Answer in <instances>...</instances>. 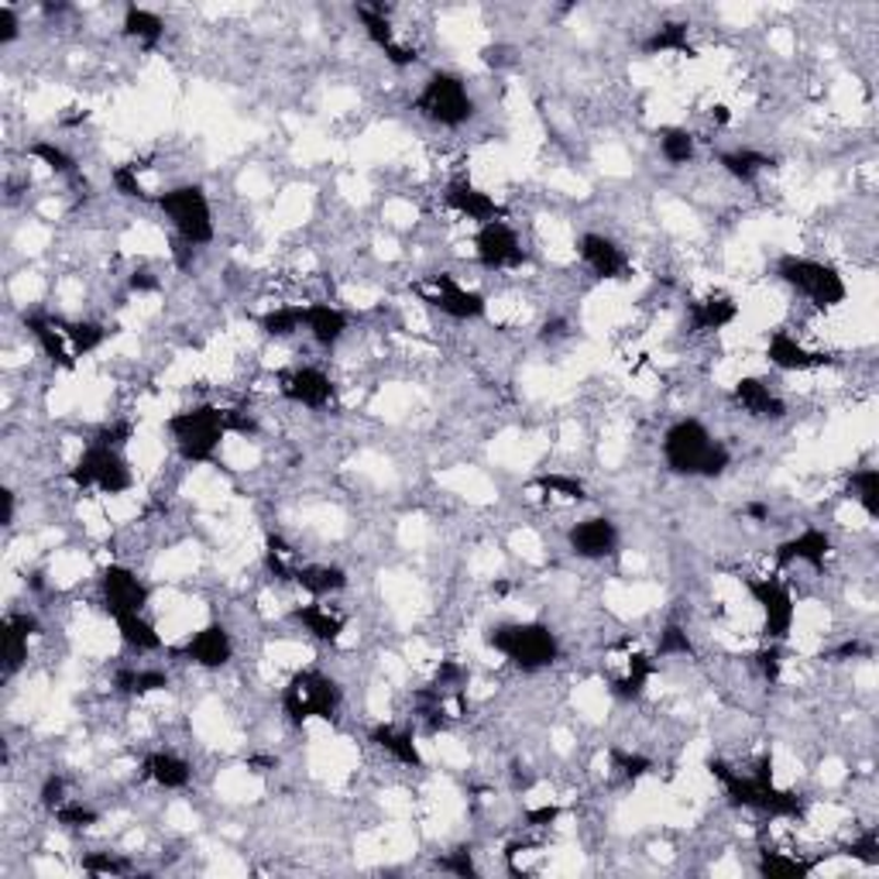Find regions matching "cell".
Masks as SVG:
<instances>
[{
  "instance_id": "13",
  "label": "cell",
  "mask_w": 879,
  "mask_h": 879,
  "mask_svg": "<svg viewBox=\"0 0 879 879\" xmlns=\"http://www.w3.org/2000/svg\"><path fill=\"white\" fill-rule=\"evenodd\" d=\"M148 584L124 564H111L100 574V601L106 608V616H138V611L148 608Z\"/></svg>"
},
{
  "instance_id": "15",
  "label": "cell",
  "mask_w": 879,
  "mask_h": 879,
  "mask_svg": "<svg viewBox=\"0 0 879 879\" xmlns=\"http://www.w3.org/2000/svg\"><path fill=\"white\" fill-rule=\"evenodd\" d=\"M577 258L584 261V269H588L595 279L619 282L629 275V255L605 234H595V230L581 234L577 237Z\"/></svg>"
},
{
  "instance_id": "37",
  "label": "cell",
  "mask_w": 879,
  "mask_h": 879,
  "mask_svg": "<svg viewBox=\"0 0 879 879\" xmlns=\"http://www.w3.org/2000/svg\"><path fill=\"white\" fill-rule=\"evenodd\" d=\"M848 495L859 502V509L869 519H879V471L876 467H859L848 477Z\"/></svg>"
},
{
  "instance_id": "50",
  "label": "cell",
  "mask_w": 879,
  "mask_h": 879,
  "mask_svg": "<svg viewBox=\"0 0 879 879\" xmlns=\"http://www.w3.org/2000/svg\"><path fill=\"white\" fill-rule=\"evenodd\" d=\"M21 35V18L11 4H0V45H11Z\"/></svg>"
},
{
  "instance_id": "30",
  "label": "cell",
  "mask_w": 879,
  "mask_h": 879,
  "mask_svg": "<svg viewBox=\"0 0 879 879\" xmlns=\"http://www.w3.org/2000/svg\"><path fill=\"white\" fill-rule=\"evenodd\" d=\"M656 674V660L646 656V653H629L626 656V674L616 677V684H611V690L622 698V701H639L646 695V684L653 680Z\"/></svg>"
},
{
  "instance_id": "43",
  "label": "cell",
  "mask_w": 879,
  "mask_h": 879,
  "mask_svg": "<svg viewBox=\"0 0 879 879\" xmlns=\"http://www.w3.org/2000/svg\"><path fill=\"white\" fill-rule=\"evenodd\" d=\"M38 162L45 166V169H52L56 176H72L76 172V158L66 151V148H59V145H52V142H38V145H32L29 148Z\"/></svg>"
},
{
  "instance_id": "5",
  "label": "cell",
  "mask_w": 879,
  "mask_h": 879,
  "mask_svg": "<svg viewBox=\"0 0 879 879\" xmlns=\"http://www.w3.org/2000/svg\"><path fill=\"white\" fill-rule=\"evenodd\" d=\"M166 430L179 450L182 461L190 464H210L217 458L224 437L230 433V413L217 406H190L179 409L166 419Z\"/></svg>"
},
{
  "instance_id": "17",
  "label": "cell",
  "mask_w": 879,
  "mask_h": 879,
  "mask_svg": "<svg viewBox=\"0 0 879 879\" xmlns=\"http://www.w3.org/2000/svg\"><path fill=\"white\" fill-rule=\"evenodd\" d=\"M766 361L774 364L777 371H821V368L838 364L832 354L811 351L808 343H801L787 330H774L766 337Z\"/></svg>"
},
{
  "instance_id": "40",
  "label": "cell",
  "mask_w": 879,
  "mask_h": 879,
  "mask_svg": "<svg viewBox=\"0 0 879 879\" xmlns=\"http://www.w3.org/2000/svg\"><path fill=\"white\" fill-rule=\"evenodd\" d=\"M695 135L687 127H667L660 131V155L667 158L670 166H687L695 158Z\"/></svg>"
},
{
  "instance_id": "41",
  "label": "cell",
  "mask_w": 879,
  "mask_h": 879,
  "mask_svg": "<svg viewBox=\"0 0 879 879\" xmlns=\"http://www.w3.org/2000/svg\"><path fill=\"white\" fill-rule=\"evenodd\" d=\"M117 687L124 690V695H131V698H145V695H151V690H166L169 687V674L166 670H148V667H142V670H124L117 677Z\"/></svg>"
},
{
  "instance_id": "19",
  "label": "cell",
  "mask_w": 879,
  "mask_h": 879,
  "mask_svg": "<svg viewBox=\"0 0 879 879\" xmlns=\"http://www.w3.org/2000/svg\"><path fill=\"white\" fill-rule=\"evenodd\" d=\"M182 660L196 663L203 670H221L234 660V639L221 622H210L200 632H193L182 646Z\"/></svg>"
},
{
  "instance_id": "20",
  "label": "cell",
  "mask_w": 879,
  "mask_h": 879,
  "mask_svg": "<svg viewBox=\"0 0 879 879\" xmlns=\"http://www.w3.org/2000/svg\"><path fill=\"white\" fill-rule=\"evenodd\" d=\"M732 403L753 419H784L787 416V403L769 388L763 379L745 375L732 385Z\"/></svg>"
},
{
  "instance_id": "31",
  "label": "cell",
  "mask_w": 879,
  "mask_h": 879,
  "mask_svg": "<svg viewBox=\"0 0 879 879\" xmlns=\"http://www.w3.org/2000/svg\"><path fill=\"white\" fill-rule=\"evenodd\" d=\"M371 742L379 745V750H385L395 763H403V766H413L419 769L422 766V753H419V745L413 739L409 729H398V725H379L375 732H371Z\"/></svg>"
},
{
  "instance_id": "12",
  "label": "cell",
  "mask_w": 879,
  "mask_h": 879,
  "mask_svg": "<svg viewBox=\"0 0 879 879\" xmlns=\"http://www.w3.org/2000/svg\"><path fill=\"white\" fill-rule=\"evenodd\" d=\"M474 258L488 272L519 269V264L526 261L519 230L509 221H492L485 227H477V234H474Z\"/></svg>"
},
{
  "instance_id": "45",
  "label": "cell",
  "mask_w": 879,
  "mask_h": 879,
  "mask_svg": "<svg viewBox=\"0 0 879 879\" xmlns=\"http://www.w3.org/2000/svg\"><path fill=\"white\" fill-rule=\"evenodd\" d=\"M537 488L546 492L550 498H564V502H581L584 498V485L577 477H567V474H543L537 477Z\"/></svg>"
},
{
  "instance_id": "6",
  "label": "cell",
  "mask_w": 879,
  "mask_h": 879,
  "mask_svg": "<svg viewBox=\"0 0 879 879\" xmlns=\"http://www.w3.org/2000/svg\"><path fill=\"white\" fill-rule=\"evenodd\" d=\"M777 279L790 285L797 296L808 300L814 309H838L848 300L845 275L829 261H818L808 255H780L777 258Z\"/></svg>"
},
{
  "instance_id": "22",
  "label": "cell",
  "mask_w": 879,
  "mask_h": 879,
  "mask_svg": "<svg viewBox=\"0 0 879 879\" xmlns=\"http://www.w3.org/2000/svg\"><path fill=\"white\" fill-rule=\"evenodd\" d=\"M24 327L32 330V337L38 340V348L45 351V358L63 368V371H72L76 368V354L69 348V337L63 330V319L59 316H42V313H32L24 316Z\"/></svg>"
},
{
  "instance_id": "38",
  "label": "cell",
  "mask_w": 879,
  "mask_h": 879,
  "mask_svg": "<svg viewBox=\"0 0 879 879\" xmlns=\"http://www.w3.org/2000/svg\"><path fill=\"white\" fill-rule=\"evenodd\" d=\"M814 866L804 863L801 856H790V852H763L759 856V872L769 879H804Z\"/></svg>"
},
{
  "instance_id": "51",
  "label": "cell",
  "mask_w": 879,
  "mask_h": 879,
  "mask_svg": "<svg viewBox=\"0 0 879 879\" xmlns=\"http://www.w3.org/2000/svg\"><path fill=\"white\" fill-rule=\"evenodd\" d=\"M63 801H69V797H66V780H63V777H48V780L42 784V804H45L48 811H56Z\"/></svg>"
},
{
  "instance_id": "1",
  "label": "cell",
  "mask_w": 879,
  "mask_h": 879,
  "mask_svg": "<svg viewBox=\"0 0 879 879\" xmlns=\"http://www.w3.org/2000/svg\"><path fill=\"white\" fill-rule=\"evenodd\" d=\"M711 777L722 784L725 797L739 808H753V811H763L769 818H804L808 814V801L797 790H787L774 780V763H763L756 774H739V769L725 766L722 759H711L708 763Z\"/></svg>"
},
{
  "instance_id": "53",
  "label": "cell",
  "mask_w": 879,
  "mask_h": 879,
  "mask_svg": "<svg viewBox=\"0 0 879 879\" xmlns=\"http://www.w3.org/2000/svg\"><path fill=\"white\" fill-rule=\"evenodd\" d=\"M619 763H622V769H626V777H629V780L646 777L650 769H653V763L643 759V756H626V753H619Z\"/></svg>"
},
{
  "instance_id": "7",
  "label": "cell",
  "mask_w": 879,
  "mask_h": 879,
  "mask_svg": "<svg viewBox=\"0 0 879 879\" xmlns=\"http://www.w3.org/2000/svg\"><path fill=\"white\" fill-rule=\"evenodd\" d=\"M340 684L316 670H296L289 677V684L282 687V711L292 725H306V722H334L340 711Z\"/></svg>"
},
{
  "instance_id": "21",
  "label": "cell",
  "mask_w": 879,
  "mask_h": 879,
  "mask_svg": "<svg viewBox=\"0 0 879 879\" xmlns=\"http://www.w3.org/2000/svg\"><path fill=\"white\" fill-rule=\"evenodd\" d=\"M832 553V537L824 529H801L797 537L784 540L777 546V567H793V564H808V567H824Z\"/></svg>"
},
{
  "instance_id": "24",
  "label": "cell",
  "mask_w": 879,
  "mask_h": 879,
  "mask_svg": "<svg viewBox=\"0 0 879 879\" xmlns=\"http://www.w3.org/2000/svg\"><path fill=\"white\" fill-rule=\"evenodd\" d=\"M358 18H361V24H364V35L371 38V45H375L379 52H385V59H388L392 66L406 69V66H413V63H416V52H413L409 45H403V42L395 38L392 24H388V18H385L382 11H375V8L361 4V8H358Z\"/></svg>"
},
{
  "instance_id": "4",
  "label": "cell",
  "mask_w": 879,
  "mask_h": 879,
  "mask_svg": "<svg viewBox=\"0 0 879 879\" xmlns=\"http://www.w3.org/2000/svg\"><path fill=\"white\" fill-rule=\"evenodd\" d=\"M488 646L522 674H540L561 660V639L543 622H502L488 629Z\"/></svg>"
},
{
  "instance_id": "8",
  "label": "cell",
  "mask_w": 879,
  "mask_h": 879,
  "mask_svg": "<svg viewBox=\"0 0 879 879\" xmlns=\"http://www.w3.org/2000/svg\"><path fill=\"white\" fill-rule=\"evenodd\" d=\"M155 206L162 210V217L176 230L179 245L203 248L213 241V210H210V196L200 182L172 185V190H166L162 196H155Z\"/></svg>"
},
{
  "instance_id": "42",
  "label": "cell",
  "mask_w": 879,
  "mask_h": 879,
  "mask_svg": "<svg viewBox=\"0 0 879 879\" xmlns=\"http://www.w3.org/2000/svg\"><path fill=\"white\" fill-rule=\"evenodd\" d=\"M264 564H269V571L279 577V581H292V574H296V550H292L282 537H272L269 540V550H264Z\"/></svg>"
},
{
  "instance_id": "28",
  "label": "cell",
  "mask_w": 879,
  "mask_h": 879,
  "mask_svg": "<svg viewBox=\"0 0 879 879\" xmlns=\"http://www.w3.org/2000/svg\"><path fill=\"white\" fill-rule=\"evenodd\" d=\"M292 584H300L309 598H330L348 588V571L337 564H300Z\"/></svg>"
},
{
  "instance_id": "54",
  "label": "cell",
  "mask_w": 879,
  "mask_h": 879,
  "mask_svg": "<svg viewBox=\"0 0 879 879\" xmlns=\"http://www.w3.org/2000/svg\"><path fill=\"white\" fill-rule=\"evenodd\" d=\"M526 818H529L532 829H546V824H553L556 818H561V808H553V804H550V808H540V811H529Z\"/></svg>"
},
{
  "instance_id": "27",
  "label": "cell",
  "mask_w": 879,
  "mask_h": 879,
  "mask_svg": "<svg viewBox=\"0 0 879 879\" xmlns=\"http://www.w3.org/2000/svg\"><path fill=\"white\" fill-rule=\"evenodd\" d=\"M306 334L319 343V348H337L340 337L348 334V313L330 306V303H306Z\"/></svg>"
},
{
  "instance_id": "49",
  "label": "cell",
  "mask_w": 879,
  "mask_h": 879,
  "mask_svg": "<svg viewBox=\"0 0 879 879\" xmlns=\"http://www.w3.org/2000/svg\"><path fill=\"white\" fill-rule=\"evenodd\" d=\"M114 185H117L124 196H131V200H145V190H142V182H138V169L135 166H121L114 172Z\"/></svg>"
},
{
  "instance_id": "25",
  "label": "cell",
  "mask_w": 879,
  "mask_h": 879,
  "mask_svg": "<svg viewBox=\"0 0 879 879\" xmlns=\"http://www.w3.org/2000/svg\"><path fill=\"white\" fill-rule=\"evenodd\" d=\"M735 319H739V303L732 296H725V292H708L705 300L690 303V309H687V324L695 334H718V330L732 327Z\"/></svg>"
},
{
  "instance_id": "26",
  "label": "cell",
  "mask_w": 879,
  "mask_h": 879,
  "mask_svg": "<svg viewBox=\"0 0 879 879\" xmlns=\"http://www.w3.org/2000/svg\"><path fill=\"white\" fill-rule=\"evenodd\" d=\"M292 622H300L313 639H319V643H337L340 632L348 629V619H343L334 605H324L319 598L292 608Z\"/></svg>"
},
{
  "instance_id": "18",
  "label": "cell",
  "mask_w": 879,
  "mask_h": 879,
  "mask_svg": "<svg viewBox=\"0 0 879 879\" xmlns=\"http://www.w3.org/2000/svg\"><path fill=\"white\" fill-rule=\"evenodd\" d=\"M443 200H447L450 210L458 213V217H464V221H471L477 227H485L492 221H505L502 203L492 193H485L482 185H474L471 179H454V182H450Z\"/></svg>"
},
{
  "instance_id": "34",
  "label": "cell",
  "mask_w": 879,
  "mask_h": 879,
  "mask_svg": "<svg viewBox=\"0 0 879 879\" xmlns=\"http://www.w3.org/2000/svg\"><path fill=\"white\" fill-rule=\"evenodd\" d=\"M114 622H117V632L131 650H138V653L162 650V635H158V629L145 619V611H138V616H117Z\"/></svg>"
},
{
  "instance_id": "23",
  "label": "cell",
  "mask_w": 879,
  "mask_h": 879,
  "mask_svg": "<svg viewBox=\"0 0 879 879\" xmlns=\"http://www.w3.org/2000/svg\"><path fill=\"white\" fill-rule=\"evenodd\" d=\"M38 629V622L32 616H4L0 622V663H4V677H14L24 660H29V639Z\"/></svg>"
},
{
  "instance_id": "56",
  "label": "cell",
  "mask_w": 879,
  "mask_h": 879,
  "mask_svg": "<svg viewBox=\"0 0 879 879\" xmlns=\"http://www.w3.org/2000/svg\"><path fill=\"white\" fill-rule=\"evenodd\" d=\"M131 289H155V282H151V279H148V275L142 272V275H135V279H131Z\"/></svg>"
},
{
  "instance_id": "11",
  "label": "cell",
  "mask_w": 879,
  "mask_h": 879,
  "mask_svg": "<svg viewBox=\"0 0 879 879\" xmlns=\"http://www.w3.org/2000/svg\"><path fill=\"white\" fill-rule=\"evenodd\" d=\"M416 296L430 309L443 313L447 319H461V324L464 319H482L488 313V303H485L482 292L461 285L454 275H433V279L419 282Z\"/></svg>"
},
{
  "instance_id": "35",
  "label": "cell",
  "mask_w": 879,
  "mask_h": 879,
  "mask_svg": "<svg viewBox=\"0 0 879 879\" xmlns=\"http://www.w3.org/2000/svg\"><path fill=\"white\" fill-rule=\"evenodd\" d=\"M650 56H660V52H677V56H687V59H695V45H690V35H687V24L680 21H670V24H663V29H656L646 45H643Z\"/></svg>"
},
{
  "instance_id": "46",
  "label": "cell",
  "mask_w": 879,
  "mask_h": 879,
  "mask_svg": "<svg viewBox=\"0 0 879 879\" xmlns=\"http://www.w3.org/2000/svg\"><path fill=\"white\" fill-rule=\"evenodd\" d=\"M687 653H695V646H690V639L680 626H667L660 632L656 656H687Z\"/></svg>"
},
{
  "instance_id": "3",
  "label": "cell",
  "mask_w": 879,
  "mask_h": 879,
  "mask_svg": "<svg viewBox=\"0 0 879 879\" xmlns=\"http://www.w3.org/2000/svg\"><path fill=\"white\" fill-rule=\"evenodd\" d=\"M127 433H131L127 426H121V430H106L103 437L90 440L83 447V454L69 467V482L79 492H100V495H124L135 488V471H131L124 458V440H121Z\"/></svg>"
},
{
  "instance_id": "47",
  "label": "cell",
  "mask_w": 879,
  "mask_h": 879,
  "mask_svg": "<svg viewBox=\"0 0 879 879\" xmlns=\"http://www.w3.org/2000/svg\"><path fill=\"white\" fill-rule=\"evenodd\" d=\"M845 856H852L863 866H879V835H876V829L863 832L859 838H852V845L845 848Z\"/></svg>"
},
{
  "instance_id": "33",
  "label": "cell",
  "mask_w": 879,
  "mask_h": 879,
  "mask_svg": "<svg viewBox=\"0 0 879 879\" xmlns=\"http://www.w3.org/2000/svg\"><path fill=\"white\" fill-rule=\"evenodd\" d=\"M121 32L127 38H135L138 45H145V48H155L158 42H162V35H166V21L158 18L155 11H148V8H135V4H131L124 11Z\"/></svg>"
},
{
  "instance_id": "32",
  "label": "cell",
  "mask_w": 879,
  "mask_h": 879,
  "mask_svg": "<svg viewBox=\"0 0 879 879\" xmlns=\"http://www.w3.org/2000/svg\"><path fill=\"white\" fill-rule=\"evenodd\" d=\"M718 166L739 182H756L769 166H774V158L756 151V148H732V151H718Z\"/></svg>"
},
{
  "instance_id": "55",
  "label": "cell",
  "mask_w": 879,
  "mask_h": 879,
  "mask_svg": "<svg viewBox=\"0 0 879 879\" xmlns=\"http://www.w3.org/2000/svg\"><path fill=\"white\" fill-rule=\"evenodd\" d=\"M0 502H4V516H0V522L11 526V522H14V492L4 488V492H0Z\"/></svg>"
},
{
  "instance_id": "9",
  "label": "cell",
  "mask_w": 879,
  "mask_h": 879,
  "mask_svg": "<svg viewBox=\"0 0 879 879\" xmlns=\"http://www.w3.org/2000/svg\"><path fill=\"white\" fill-rule=\"evenodd\" d=\"M413 106L419 111V117H426L437 127H464L474 117V97L458 72L426 76Z\"/></svg>"
},
{
  "instance_id": "16",
  "label": "cell",
  "mask_w": 879,
  "mask_h": 879,
  "mask_svg": "<svg viewBox=\"0 0 879 879\" xmlns=\"http://www.w3.org/2000/svg\"><path fill=\"white\" fill-rule=\"evenodd\" d=\"M567 546L581 561H605L619 550V526L608 516L581 519L567 529Z\"/></svg>"
},
{
  "instance_id": "14",
  "label": "cell",
  "mask_w": 879,
  "mask_h": 879,
  "mask_svg": "<svg viewBox=\"0 0 879 879\" xmlns=\"http://www.w3.org/2000/svg\"><path fill=\"white\" fill-rule=\"evenodd\" d=\"M279 392H282V398H289L292 406H303V409H313V413L334 406V398H337L334 379L327 375L324 368H313V364L285 371V375L279 379Z\"/></svg>"
},
{
  "instance_id": "52",
  "label": "cell",
  "mask_w": 879,
  "mask_h": 879,
  "mask_svg": "<svg viewBox=\"0 0 879 879\" xmlns=\"http://www.w3.org/2000/svg\"><path fill=\"white\" fill-rule=\"evenodd\" d=\"M777 646H780V643H769V650L759 653V670H763L766 680H777V677H780V667H784V660H780V650H777Z\"/></svg>"
},
{
  "instance_id": "10",
  "label": "cell",
  "mask_w": 879,
  "mask_h": 879,
  "mask_svg": "<svg viewBox=\"0 0 879 879\" xmlns=\"http://www.w3.org/2000/svg\"><path fill=\"white\" fill-rule=\"evenodd\" d=\"M745 588H750L759 616H763V632L769 643H784V639L793 632V622H797V601L787 588V581L780 577H750L745 581Z\"/></svg>"
},
{
  "instance_id": "2",
  "label": "cell",
  "mask_w": 879,
  "mask_h": 879,
  "mask_svg": "<svg viewBox=\"0 0 879 879\" xmlns=\"http://www.w3.org/2000/svg\"><path fill=\"white\" fill-rule=\"evenodd\" d=\"M663 461L680 477H722L732 454L722 440H714L701 419H677L663 433Z\"/></svg>"
},
{
  "instance_id": "48",
  "label": "cell",
  "mask_w": 879,
  "mask_h": 879,
  "mask_svg": "<svg viewBox=\"0 0 879 879\" xmlns=\"http://www.w3.org/2000/svg\"><path fill=\"white\" fill-rule=\"evenodd\" d=\"M127 869L131 863L121 856H111V852H93V856L83 859V872H93V876H121Z\"/></svg>"
},
{
  "instance_id": "29",
  "label": "cell",
  "mask_w": 879,
  "mask_h": 879,
  "mask_svg": "<svg viewBox=\"0 0 879 879\" xmlns=\"http://www.w3.org/2000/svg\"><path fill=\"white\" fill-rule=\"evenodd\" d=\"M142 769H145V780H151L162 790H185L193 780V766L179 753H151Z\"/></svg>"
},
{
  "instance_id": "44",
  "label": "cell",
  "mask_w": 879,
  "mask_h": 879,
  "mask_svg": "<svg viewBox=\"0 0 879 879\" xmlns=\"http://www.w3.org/2000/svg\"><path fill=\"white\" fill-rule=\"evenodd\" d=\"M52 818H56V821L63 824V829H72V832L90 829V824L100 821V814H97L90 804H83V801H63L56 811H52Z\"/></svg>"
},
{
  "instance_id": "39",
  "label": "cell",
  "mask_w": 879,
  "mask_h": 879,
  "mask_svg": "<svg viewBox=\"0 0 879 879\" xmlns=\"http://www.w3.org/2000/svg\"><path fill=\"white\" fill-rule=\"evenodd\" d=\"M303 319H306V306H275V309L264 313L258 324L269 337L282 340V337H292L296 330H303Z\"/></svg>"
},
{
  "instance_id": "36",
  "label": "cell",
  "mask_w": 879,
  "mask_h": 879,
  "mask_svg": "<svg viewBox=\"0 0 879 879\" xmlns=\"http://www.w3.org/2000/svg\"><path fill=\"white\" fill-rule=\"evenodd\" d=\"M63 330L69 337V348L76 358L93 354L97 348H103V340H106V327L93 324V319H63Z\"/></svg>"
}]
</instances>
